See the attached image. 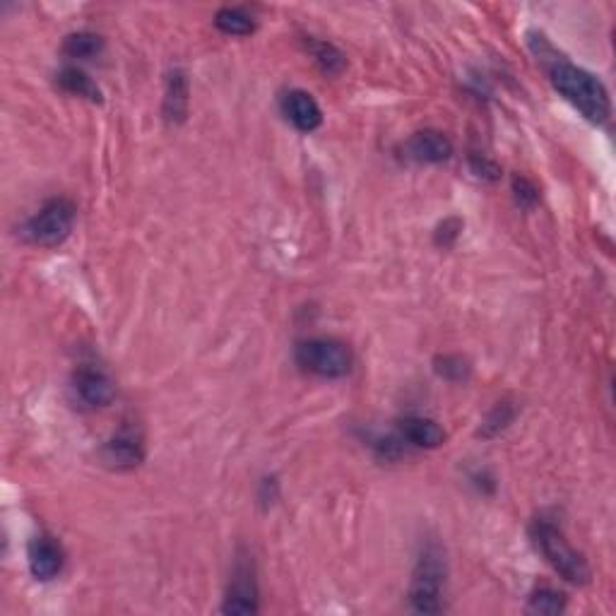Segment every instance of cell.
<instances>
[{
	"label": "cell",
	"mask_w": 616,
	"mask_h": 616,
	"mask_svg": "<svg viewBox=\"0 0 616 616\" xmlns=\"http://www.w3.org/2000/svg\"><path fill=\"white\" fill-rule=\"evenodd\" d=\"M186 106H188V82L181 73H174L169 80V92H167V116L183 118Z\"/></svg>",
	"instance_id": "obj_17"
},
{
	"label": "cell",
	"mask_w": 616,
	"mask_h": 616,
	"mask_svg": "<svg viewBox=\"0 0 616 616\" xmlns=\"http://www.w3.org/2000/svg\"><path fill=\"white\" fill-rule=\"evenodd\" d=\"M224 614H256L258 612V583L256 568L248 556L236 559L234 571L227 588V597L222 604Z\"/></svg>",
	"instance_id": "obj_6"
},
{
	"label": "cell",
	"mask_w": 616,
	"mask_h": 616,
	"mask_svg": "<svg viewBox=\"0 0 616 616\" xmlns=\"http://www.w3.org/2000/svg\"><path fill=\"white\" fill-rule=\"evenodd\" d=\"M296 364L321 378H342L352 371L354 357L342 340L335 337H311L296 345Z\"/></svg>",
	"instance_id": "obj_5"
},
{
	"label": "cell",
	"mask_w": 616,
	"mask_h": 616,
	"mask_svg": "<svg viewBox=\"0 0 616 616\" xmlns=\"http://www.w3.org/2000/svg\"><path fill=\"white\" fill-rule=\"evenodd\" d=\"M70 390H73L75 402H80L87 410H102V407H109L116 398L114 381H111L109 373L97 369V366H80L73 373Z\"/></svg>",
	"instance_id": "obj_7"
},
{
	"label": "cell",
	"mask_w": 616,
	"mask_h": 616,
	"mask_svg": "<svg viewBox=\"0 0 616 616\" xmlns=\"http://www.w3.org/2000/svg\"><path fill=\"white\" fill-rule=\"evenodd\" d=\"M102 458L111 470L123 472L138 467L142 458H145V443H142L140 431H135L133 426H123L121 431H116V434L104 443Z\"/></svg>",
	"instance_id": "obj_8"
},
{
	"label": "cell",
	"mask_w": 616,
	"mask_h": 616,
	"mask_svg": "<svg viewBox=\"0 0 616 616\" xmlns=\"http://www.w3.org/2000/svg\"><path fill=\"white\" fill-rule=\"evenodd\" d=\"M77 210L68 198H53L22 227V239L32 246L56 248L73 234Z\"/></svg>",
	"instance_id": "obj_4"
},
{
	"label": "cell",
	"mask_w": 616,
	"mask_h": 616,
	"mask_svg": "<svg viewBox=\"0 0 616 616\" xmlns=\"http://www.w3.org/2000/svg\"><path fill=\"white\" fill-rule=\"evenodd\" d=\"M532 539H535L537 549L542 552L549 566L559 573L561 578L573 585H585L590 580L588 561L580 556L571 544L566 542L564 532L559 527L549 523V520H537L532 525Z\"/></svg>",
	"instance_id": "obj_2"
},
{
	"label": "cell",
	"mask_w": 616,
	"mask_h": 616,
	"mask_svg": "<svg viewBox=\"0 0 616 616\" xmlns=\"http://www.w3.org/2000/svg\"><path fill=\"white\" fill-rule=\"evenodd\" d=\"M513 191H515V198H518V203L523 207H535L539 195H537V188L532 186L527 179H515L513 181Z\"/></svg>",
	"instance_id": "obj_19"
},
{
	"label": "cell",
	"mask_w": 616,
	"mask_h": 616,
	"mask_svg": "<svg viewBox=\"0 0 616 616\" xmlns=\"http://www.w3.org/2000/svg\"><path fill=\"white\" fill-rule=\"evenodd\" d=\"M443 592H446V559L436 544H429L419 556L412 573L410 602L417 612H443Z\"/></svg>",
	"instance_id": "obj_3"
},
{
	"label": "cell",
	"mask_w": 616,
	"mask_h": 616,
	"mask_svg": "<svg viewBox=\"0 0 616 616\" xmlns=\"http://www.w3.org/2000/svg\"><path fill=\"white\" fill-rule=\"evenodd\" d=\"M63 49L70 58H82V61H87V58H94L99 51H102V39L90 32H77L65 39Z\"/></svg>",
	"instance_id": "obj_15"
},
{
	"label": "cell",
	"mask_w": 616,
	"mask_h": 616,
	"mask_svg": "<svg viewBox=\"0 0 616 616\" xmlns=\"http://www.w3.org/2000/svg\"><path fill=\"white\" fill-rule=\"evenodd\" d=\"M311 53L313 58H316V63L321 65V68L325 70V73H340L342 68L347 65V58L345 53H342L337 46L328 44V41H311Z\"/></svg>",
	"instance_id": "obj_16"
},
{
	"label": "cell",
	"mask_w": 616,
	"mask_h": 616,
	"mask_svg": "<svg viewBox=\"0 0 616 616\" xmlns=\"http://www.w3.org/2000/svg\"><path fill=\"white\" fill-rule=\"evenodd\" d=\"M566 609V597L552 588H539L530 595V612L561 614Z\"/></svg>",
	"instance_id": "obj_18"
},
{
	"label": "cell",
	"mask_w": 616,
	"mask_h": 616,
	"mask_svg": "<svg viewBox=\"0 0 616 616\" xmlns=\"http://www.w3.org/2000/svg\"><path fill=\"white\" fill-rule=\"evenodd\" d=\"M407 157L414 159L419 164H441L450 159L453 154V145L443 133L438 130H422V133H414L405 145Z\"/></svg>",
	"instance_id": "obj_10"
},
{
	"label": "cell",
	"mask_w": 616,
	"mask_h": 616,
	"mask_svg": "<svg viewBox=\"0 0 616 616\" xmlns=\"http://www.w3.org/2000/svg\"><path fill=\"white\" fill-rule=\"evenodd\" d=\"M400 434L414 448L434 450L446 443V431L434 419L426 417H407L400 422Z\"/></svg>",
	"instance_id": "obj_12"
},
{
	"label": "cell",
	"mask_w": 616,
	"mask_h": 616,
	"mask_svg": "<svg viewBox=\"0 0 616 616\" xmlns=\"http://www.w3.org/2000/svg\"><path fill=\"white\" fill-rule=\"evenodd\" d=\"M549 80L554 90L578 111L585 121L602 126L612 116V102H609L607 87L588 70L568 61H552L549 65Z\"/></svg>",
	"instance_id": "obj_1"
},
{
	"label": "cell",
	"mask_w": 616,
	"mask_h": 616,
	"mask_svg": "<svg viewBox=\"0 0 616 616\" xmlns=\"http://www.w3.org/2000/svg\"><path fill=\"white\" fill-rule=\"evenodd\" d=\"M436 371L441 373V376H446V378H455V381H458V378H465L467 366L462 364L460 359H455V357H443V359H438Z\"/></svg>",
	"instance_id": "obj_20"
},
{
	"label": "cell",
	"mask_w": 616,
	"mask_h": 616,
	"mask_svg": "<svg viewBox=\"0 0 616 616\" xmlns=\"http://www.w3.org/2000/svg\"><path fill=\"white\" fill-rule=\"evenodd\" d=\"M284 114L289 121L294 123V128H299L301 133H313L316 128H321L323 123V111L318 106L316 99L304 90H292L284 97Z\"/></svg>",
	"instance_id": "obj_11"
},
{
	"label": "cell",
	"mask_w": 616,
	"mask_h": 616,
	"mask_svg": "<svg viewBox=\"0 0 616 616\" xmlns=\"http://www.w3.org/2000/svg\"><path fill=\"white\" fill-rule=\"evenodd\" d=\"M29 571L37 580H53L58 573L63 571V549L61 544L53 542L51 537L41 535L34 537L32 544H29Z\"/></svg>",
	"instance_id": "obj_9"
},
{
	"label": "cell",
	"mask_w": 616,
	"mask_h": 616,
	"mask_svg": "<svg viewBox=\"0 0 616 616\" xmlns=\"http://www.w3.org/2000/svg\"><path fill=\"white\" fill-rule=\"evenodd\" d=\"M58 85H61L65 92L75 94V97L90 99V102H102V90L94 85L92 77L82 73L80 68H73V65H68V68H63L61 73H58Z\"/></svg>",
	"instance_id": "obj_13"
},
{
	"label": "cell",
	"mask_w": 616,
	"mask_h": 616,
	"mask_svg": "<svg viewBox=\"0 0 616 616\" xmlns=\"http://www.w3.org/2000/svg\"><path fill=\"white\" fill-rule=\"evenodd\" d=\"M215 25L219 32L229 34V37H246L251 34L256 25H253V17L246 15L239 8H222L215 15Z\"/></svg>",
	"instance_id": "obj_14"
}]
</instances>
